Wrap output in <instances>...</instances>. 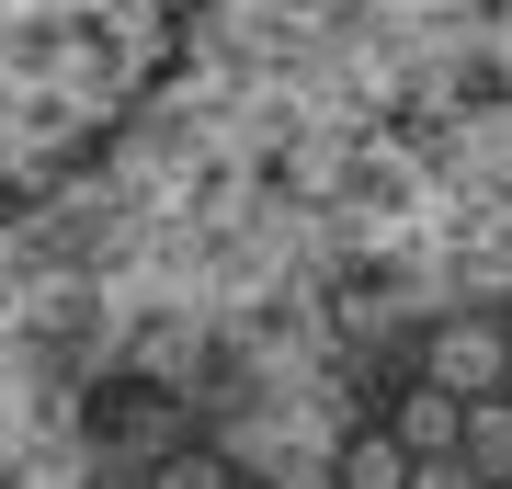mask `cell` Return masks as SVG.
Segmentation results:
<instances>
[{
    "instance_id": "5",
    "label": "cell",
    "mask_w": 512,
    "mask_h": 489,
    "mask_svg": "<svg viewBox=\"0 0 512 489\" xmlns=\"http://www.w3.org/2000/svg\"><path fill=\"white\" fill-rule=\"evenodd\" d=\"M228 478H239L228 444H171V455H148V467H137V489H228Z\"/></svg>"
},
{
    "instance_id": "3",
    "label": "cell",
    "mask_w": 512,
    "mask_h": 489,
    "mask_svg": "<svg viewBox=\"0 0 512 489\" xmlns=\"http://www.w3.org/2000/svg\"><path fill=\"white\" fill-rule=\"evenodd\" d=\"M376 421L399 433L410 467H421V455H456V444H467V399H456V387H433V376H399V387L376 399Z\"/></svg>"
},
{
    "instance_id": "7",
    "label": "cell",
    "mask_w": 512,
    "mask_h": 489,
    "mask_svg": "<svg viewBox=\"0 0 512 489\" xmlns=\"http://www.w3.org/2000/svg\"><path fill=\"white\" fill-rule=\"evenodd\" d=\"M228 489H285V478H262V467H239V478H228Z\"/></svg>"
},
{
    "instance_id": "6",
    "label": "cell",
    "mask_w": 512,
    "mask_h": 489,
    "mask_svg": "<svg viewBox=\"0 0 512 489\" xmlns=\"http://www.w3.org/2000/svg\"><path fill=\"white\" fill-rule=\"evenodd\" d=\"M467 467H478V489H512V410L501 399H467Z\"/></svg>"
},
{
    "instance_id": "4",
    "label": "cell",
    "mask_w": 512,
    "mask_h": 489,
    "mask_svg": "<svg viewBox=\"0 0 512 489\" xmlns=\"http://www.w3.org/2000/svg\"><path fill=\"white\" fill-rule=\"evenodd\" d=\"M330 489H410V455H399V433H387L376 410L330 444Z\"/></svg>"
},
{
    "instance_id": "2",
    "label": "cell",
    "mask_w": 512,
    "mask_h": 489,
    "mask_svg": "<svg viewBox=\"0 0 512 489\" xmlns=\"http://www.w3.org/2000/svg\"><path fill=\"white\" fill-rule=\"evenodd\" d=\"M399 376H433V387H456V399H501V376H512L501 308H490V296H456V308H433V319L410 330Z\"/></svg>"
},
{
    "instance_id": "1",
    "label": "cell",
    "mask_w": 512,
    "mask_h": 489,
    "mask_svg": "<svg viewBox=\"0 0 512 489\" xmlns=\"http://www.w3.org/2000/svg\"><path fill=\"white\" fill-rule=\"evenodd\" d=\"M205 35L217 0H0V217L114 160Z\"/></svg>"
},
{
    "instance_id": "8",
    "label": "cell",
    "mask_w": 512,
    "mask_h": 489,
    "mask_svg": "<svg viewBox=\"0 0 512 489\" xmlns=\"http://www.w3.org/2000/svg\"><path fill=\"white\" fill-rule=\"evenodd\" d=\"M490 308H501V342H512V285H501V296H490Z\"/></svg>"
}]
</instances>
